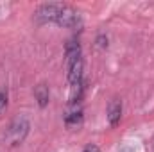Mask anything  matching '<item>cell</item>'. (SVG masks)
Segmentation results:
<instances>
[{"label":"cell","mask_w":154,"mask_h":152,"mask_svg":"<svg viewBox=\"0 0 154 152\" xmlns=\"http://www.w3.org/2000/svg\"><path fill=\"white\" fill-rule=\"evenodd\" d=\"M29 120L25 118V116H16L11 123H9V127H7V131H5V134H4V140H5V143L7 145H11V147H16V145H20L23 140H25V136H27V132H29Z\"/></svg>","instance_id":"obj_1"},{"label":"cell","mask_w":154,"mask_h":152,"mask_svg":"<svg viewBox=\"0 0 154 152\" xmlns=\"http://www.w3.org/2000/svg\"><path fill=\"white\" fill-rule=\"evenodd\" d=\"M56 23L61 25V27H66V29H77V27H81V14L74 7L61 4L57 18H56Z\"/></svg>","instance_id":"obj_2"},{"label":"cell","mask_w":154,"mask_h":152,"mask_svg":"<svg viewBox=\"0 0 154 152\" xmlns=\"http://www.w3.org/2000/svg\"><path fill=\"white\" fill-rule=\"evenodd\" d=\"M81 59V45L75 39H70L65 47V66H66V72L75 65L77 61Z\"/></svg>","instance_id":"obj_3"},{"label":"cell","mask_w":154,"mask_h":152,"mask_svg":"<svg viewBox=\"0 0 154 152\" xmlns=\"http://www.w3.org/2000/svg\"><path fill=\"white\" fill-rule=\"evenodd\" d=\"M59 5L61 4H45V5H41L36 11V20L39 23H47V22H54L56 23L57 13H59Z\"/></svg>","instance_id":"obj_4"},{"label":"cell","mask_w":154,"mask_h":152,"mask_svg":"<svg viewBox=\"0 0 154 152\" xmlns=\"http://www.w3.org/2000/svg\"><path fill=\"white\" fill-rule=\"evenodd\" d=\"M120 118H122V100L113 99L108 104V120H109V125H113V127L118 125Z\"/></svg>","instance_id":"obj_5"},{"label":"cell","mask_w":154,"mask_h":152,"mask_svg":"<svg viewBox=\"0 0 154 152\" xmlns=\"http://www.w3.org/2000/svg\"><path fill=\"white\" fill-rule=\"evenodd\" d=\"M34 97H36V100H38L39 108H45V106L48 104V100H50L48 86H47V84H38V86L34 88Z\"/></svg>","instance_id":"obj_6"},{"label":"cell","mask_w":154,"mask_h":152,"mask_svg":"<svg viewBox=\"0 0 154 152\" xmlns=\"http://www.w3.org/2000/svg\"><path fill=\"white\" fill-rule=\"evenodd\" d=\"M68 81L72 86H75L79 82H82V59H79L75 65L68 70Z\"/></svg>","instance_id":"obj_7"},{"label":"cell","mask_w":154,"mask_h":152,"mask_svg":"<svg viewBox=\"0 0 154 152\" xmlns=\"http://www.w3.org/2000/svg\"><path fill=\"white\" fill-rule=\"evenodd\" d=\"M65 123H66V127H70V129L79 127V125L82 123V111H81V109H75V111L68 113L65 116Z\"/></svg>","instance_id":"obj_8"},{"label":"cell","mask_w":154,"mask_h":152,"mask_svg":"<svg viewBox=\"0 0 154 152\" xmlns=\"http://www.w3.org/2000/svg\"><path fill=\"white\" fill-rule=\"evenodd\" d=\"M7 100H9V97H7V90H0V114L5 111V108H7Z\"/></svg>","instance_id":"obj_9"},{"label":"cell","mask_w":154,"mask_h":152,"mask_svg":"<svg viewBox=\"0 0 154 152\" xmlns=\"http://www.w3.org/2000/svg\"><path fill=\"white\" fill-rule=\"evenodd\" d=\"M97 47H99V48H106V47H108V38H106V36H99V38H97Z\"/></svg>","instance_id":"obj_10"},{"label":"cell","mask_w":154,"mask_h":152,"mask_svg":"<svg viewBox=\"0 0 154 152\" xmlns=\"http://www.w3.org/2000/svg\"><path fill=\"white\" fill-rule=\"evenodd\" d=\"M82 152H99V147H97V145H88Z\"/></svg>","instance_id":"obj_11"}]
</instances>
